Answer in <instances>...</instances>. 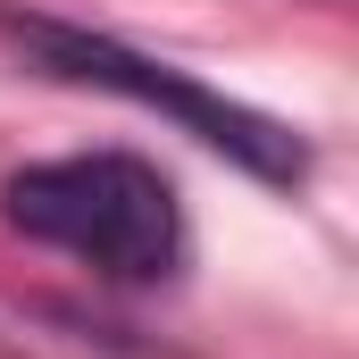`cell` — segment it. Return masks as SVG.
Here are the masks:
<instances>
[{"instance_id":"1","label":"cell","mask_w":359,"mask_h":359,"mask_svg":"<svg viewBox=\"0 0 359 359\" xmlns=\"http://www.w3.org/2000/svg\"><path fill=\"white\" fill-rule=\"evenodd\" d=\"M0 217L67 251L109 284H168L184 268V201L134 151H76V159H34L0 184Z\"/></svg>"},{"instance_id":"2","label":"cell","mask_w":359,"mask_h":359,"mask_svg":"<svg viewBox=\"0 0 359 359\" xmlns=\"http://www.w3.org/2000/svg\"><path fill=\"white\" fill-rule=\"evenodd\" d=\"M0 42L25 67L59 76V84H92V92L134 100V109H159L168 126H184L209 151H226L234 168H251L259 184H301L309 176V142L284 117L251 109V100H226V92H209L201 76H184V67L134 50V42H117V34H92V25H67V17H42V8H0Z\"/></svg>"},{"instance_id":"3","label":"cell","mask_w":359,"mask_h":359,"mask_svg":"<svg viewBox=\"0 0 359 359\" xmlns=\"http://www.w3.org/2000/svg\"><path fill=\"white\" fill-rule=\"evenodd\" d=\"M326 8H343V0H326Z\"/></svg>"}]
</instances>
